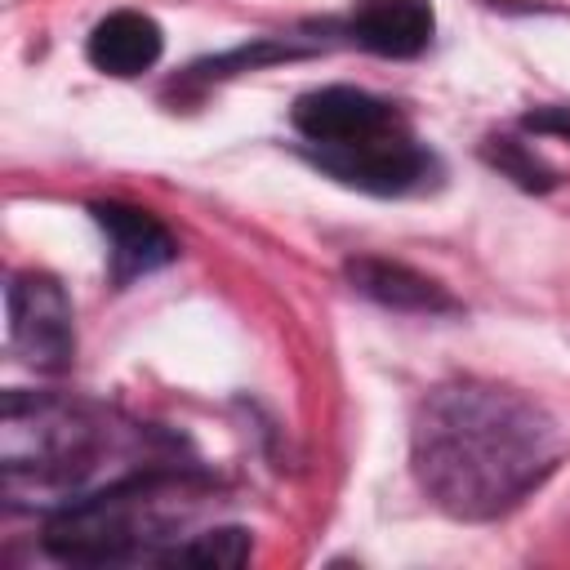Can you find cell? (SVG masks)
Wrapping results in <instances>:
<instances>
[{
	"mask_svg": "<svg viewBox=\"0 0 570 570\" xmlns=\"http://www.w3.org/2000/svg\"><path fill=\"white\" fill-rule=\"evenodd\" d=\"M557 454L561 436L548 410L481 379L432 387L410 428V463L423 494L459 521H490L517 508L543 485Z\"/></svg>",
	"mask_w": 570,
	"mask_h": 570,
	"instance_id": "obj_1",
	"label": "cell"
},
{
	"mask_svg": "<svg viewBox=\"0 0 570 570\" xmlns=\"http://www.w3.org/2000/svg\"><path fill=\"white\" fill-rule=\"evenodd\" d=\"M4 312H9V347L45 370L58 374L76 356V325H71V303L58 281L40 272H18L4 289Z\"/></svg>",
	"mask_w": 570,
	"mask_h": 570,
	"instance_id": "obj_5",
	"label": "cell"
},
{
	"mask_svg": "<svg viewBox=\"0 0 570 570\" xmlns=\"http://www.w3.org/2000/svg\"><path fill=\"white\" fill-rule=\"evenodd\" d=\"M289 125L321 174L370 196H410L441 174L410 120L392 102L352 85L307 89L294 102Z\"/></svg>",
	"mask_w": 570,
	"mask_h": 570,
	"instance_id": "obj_4",
	"label": "cell"
},
{
	"mask_svg": "<svg viewBox=\"0 0 570 570\" xmlns=\"http://www.w3.org/2000/svg\"><path fill=\"white\" fill-rule=\"evenodd\" d=\"M209 499V481L191 468L160 459L111 476L107 485L67 499L45 521V548L58 561H165L178 548V530Z\"/></svg>",
	"mask_w": 570,
	"mask_h": 570,
	"instance_id": "obj_2",
	"label": "cell"
},
{
	"mask_svg": "<svg viewBox=\"0 0 570 570\" xmlns=\"http://www.w3.org/2000/svg\"><path fill=\"white\" fill-rule=\"evenodd\" d=\"M347 281L352 289H361L365 298L392 307V312H454L459 303L445 294L441 281L405 267V263H392V258H352L347 263Z\"/></svg>",
	"mask_w": 570,
	"mask_h": 570,
	"instance_id": "obj_9",
	"label": "cell"
},
{
	"mask_svg": "<svg viewBox=\"0 0 570 570\" xmlns=\"http://www.w3.org/2000/svg\"><path fill=\"white\" fill-rule=\"evenodd\" d=\"M165 561L169 566H240L249 561V530L218 525L205 534H187V543H178Z\"/></svg>",
	"mask_w": 570,
	"mask_h": 570,
	"instance_id": "obj_10",
	"label": "cell"
},
{
	"mask_svg": "<svg viewBox=\"0 0 570 570\" xmlns=\"http://www.w3.org/2000/svg\"><path fill=\"white\" fill-rule=\"evenodd\" d=\"M151 432L120 428L111 410L58 396V392H9L0 410V472L13 503L80 499L102 476L107 459H134Z\"/></svg>",
	"mask_w": 570,
	"mask_h": 570,
	"instance_id": "obj_3",
	"label": "cell"
},
{
	"mask_svg": "<svg viewBox=\"0 0 570 570\" xmlns=\"http://www.w3.org/2000/svg\"><path fill=\"white\" fill-rule=\"evenodd\" d=\"M89 214L102 227L107 263H111V281L116 285L151 276V272H160V267H169L178 258V240L156 214H147L138 205H125V200H98Z\"/></svg>",
	"mask_w": 570,
	"mask_h": 570,
	"instance_id": "obj_6",
	"label": "cell"
},
{
	"mask_svg": "<svg viewBox=\"0 0 570 570\" xmlns=\"http://www.w3.org/2000/svg\"><path fill=\"white\" fill-rule=\"evenodd\" d=\"M85 53H89V62L98 71L129 80V76H142V71H151L160 62L165 31H160L156 18H147L138 9H116V13H107V18L94 22Z\"/></svg>",
	"mask_w": 570,
	"mask_h": 570,
	"instance_id": "obj_8",
	"label": "cell"
},
{
	"mask_svg": "<svg viewBox=\"0 0 570 570\" xmlns=\"http://www.w3.org/2000/svg\"><path fill=\"white\" fill-rule=\"evenodd\" d=\"M432 0H356L343 36L379 58H419L432 45Z\"/></svg>",
	"mask_w": 570,
	"mask_h": 570,
	"instance_id": "obj_7",
	"label": "cell"
}]
</instances>
